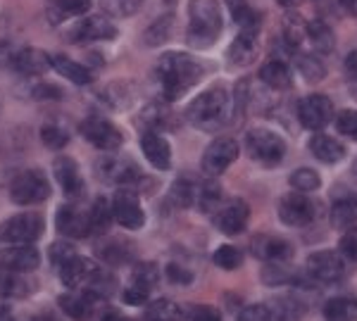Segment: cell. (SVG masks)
<instances>
[{
  "label": "cell",
  "instance_id": "1",
  "mask_svg": "<svg viewBox=\"0 0 357 321\" xmlns=\"http://www.w3.org/2000/svg\"><path fill=\"white\" fill-rule=\"evenodd\" d=\"M203 79V65L183 53H167L158 62V81L167 100H178Z\"/></svg>",
  "mask_w": 357,
  "mask_h": 321
},
{
  "label": "cell",
  "instance_id": "2",
  "mask_svg": "<svg viewBox=\"0 0 357 321\" xmlns=\"http://www.w3.org/2000/svg\"><path fill=\"white\" fill-rule=\"evenodd\" d=\"M229 114H231V100L224 88H207L200 93L186 110V117L195 129L203 131H217L220 126L227 124Z\"/></svg>",
  "mask_w": 357,
  "mask_h": 321
},
{
  "label": "cell",
  "instance_id": "3",
  "mask_svg": "<svg viewBox=\"0 0 357 321\" xmlns=\"http://www.w3.org/2000/svg\"><path fill=\"white\" fill-rule=\"evenodd\" d=\"M222 31V10L217 0L188 3V43L193 48H210Z\"/></svg>",
  "mask_w": 357,
  "mask_h": 321
},
{
  "label": "cell",
  "instance_id": "4",
  "mask_svg": "<svg viewBox=\"0 0 357 321\" xmlns=\"http://www.w3.org/2000/svg\"><path fill=\"white\" fill-rule=\"evenodd\" d=\"M248 152L250 157L255 159L257 164L262 167H274L284 159L286 155V143L281 139L279 134L269 129H252L248 131V139H245Z\"/></svg>",
  "mask_w": 357,
  "mask_h": 321
},
{
  "label": "cell",
  "instance_id": "5",
  "mask_svg": "<svg viewBox=\"0 0 357 321\" xmlns=\"http://www.w3.org/2000/svg\"><path fill=\"white\" fill-rule=\"evenodd\" d=\"M48 196H50V183L45 179L43 171L38 169L22 171L10 183V198L17 205H36L48 200Z\"/></svg>",
  "mask_w": 357,
  "mask_h": 321
},
{
  "label": "cell",
  "instance_id": "6",
  "mask_svg": "<svg viewBox=\"0 0 357 321\" xmlns=\"http://www.w3.org/2000/svg\"><path fill=\"white\" fill-rule=\"evenodd\" d=\"M43 233V219L41 214H17L10 217L8 221L0 224V240L10 245H31L33 240H38V236Z\"/></svg>",
  "mask_w": 357,
  "mask_h": 321
},
{
  "label": "cell",
  "instance_id": "7",
  "mask_svg": "<svg viewBox=\"0 0 357 321\" xmlns=\"http://www.w3.org/2000/svg\"><path fill=\"white\" fill-rule=\"evenodd\" d=\"M298 119L305 129L319 131L333 119V102L326 95L312 93L298 102Z\"/></svg>",
  "mask_w": 357,
  "mask_h": 321
},
{
  "label": "cell",
  "instance_id": "8",
  "mask_svg": "<svg viewBox=\"0 0 357 321\" xmlns=\"http://www.w3.org/2000/svg\"><path fill=\"white\" fill-rule=\"evenodd\" d=\"M317 217V208L310 198H305L303 193H289V196L281 198L279 203V219L286 226L303 228L307 224H312Z\"/></svg>",
  "mask_w": 357,
  "mask_h": 321
},
{
  "label": "cell",
  "instance_id": "9",
  "mask_svg": "<svg viewBox=\"0 0 357 321\" xmlns=\"http://www.w3.org/2000/svg\"><path fill=\"white\" fill-rule=\"evenodd\" d=\"M82 134L91 146H96L98 150H107V152L117 150L124 141V136L119 134L117 126H114L112 122H107V119H102V117L86 119V122L82 124Z\"/></svg>",
  "mask_w": 357,
  "mask_h": 321
},
{
  "label": "cell",
  "instance_id": "10",
  "mask_svg": "<svg viewBox=\"0 0 357 321\" xmlns=\"http://www.w3.org/2000/svg\"><path fill=\"white\" fill-rule=\"evenodd\" d=\"M112 210H114V219L122 224L129 231H138L146 224V212H143L141 203H138V196L129 188H122V191L114 193L112 198Z\"/></svg>",
  "mask_w": 357,
  "mask_h": 321
},
{
  "label": "cell",
  "instance_id": "11",
  "mask_svg": "<svg viewBox=\"0 0 357 321\" xmlns=\"http://www.w3.org/2000/svg\"><path fill=\"white\" fill-rule=\"evenodd\" d=\"M238 157V143L234 139H217L215 143L207 146V150L203 155V169L210 176H220L224 174Z\"/></svg>",
  "mask_w": 357,
  "mask_h": 321
},
{
  "label": "cell",
  "instance_id": "12",
  "mask_svg": "<svg viewBox=\"0 0 357 321\" xmlns=\"http://www.w3.org/2000/svg\"><path fill=\"white\" fill-rule=\"evenodd\" d=\"M307 274H310V279L319 281V283H336V281L343 279L345 265L336 252L321 250L307 257Z\"/></svg>",
  "mask_w": 357,
  "mask_h": 321
},
{
  "label": "cell",
  "instance_id": "13",
  "mask_svg": "<svg viewBox=\"0 0 357 321\" xmlns=\"http://www.w3.org/2000/svg\"><path fill=\"white\" fill-rule=\"evenodd\" d=\"M248 219H250V208L245 205V200H229V203L220 205V210L215 212V226L227 236H238L245 231Z\"/></svg>",
  "mask_w": 357,
  "mask_h": 321
},
{
  "label": "cell",
  "instance_id": "14",
  "mask_svg": "<svg viewBox=\"0 0 357 321\" xmlns=\"http://www.w3.org/2000/svg\"><path fill=\"white\" fill-rule=\"evenodd\" d=\"M117 36V29L107 17H86L79 24L72 26L69 41L74 43H91V41H112Z\"/></svg>",
  "mask_w": 357,
  "mask_h": 321
},
{
  "label": "cell",
  "instance_id": "15",
  "mask_svg": "<svg viewBox=\"0 0 357 321\" xmlns=\"http://www.w3.org/2000/svg\"><path fill=\"white\" fill-rule=\"evenodd\" d=\"M55 226H57V231L67 238H84L91 233V217H89V212L74 208V205H62V208L57 210Z\"/></svg>",
  "mask_w": 357,
  "mask_h": 321
},
{
  "label": "cell",
  "instance_id": "16",
  "mask_svg": "<svg viewBox=\"0 0 357 321\" xmlns=\"http://www.w3.org/2000/svg\"><path fill=\"white\" fill-rule=\"evenodd\" d=\"M38 265H41V255L33 245H13V248H5L0 252V267L8 272L26 274L33 272Z\"/></svg>",
  "mask_w": 357,
  "mask_h": 321
},
{
  "label": "cell",
  "instance_id": "17",
  "mask_svg": "<svg viewBox=\"0 0 357 321\" xmlns=\"http://www.w3.org/2000/svg\"><path fill=\"white\" fill-rule=\"evenodd\" d=\"M55 179L62 186L65 196L69 198H79L84 193V179H82V171H79V164L74 162L72 157H57L55 164Z\"/></svg>",
  "mask_w": 357,
  "mask_h": 321
},
{
  "label": "cell",
  "instance_id": "18",
  "mask_svg": "<svg viewBox=\"0 0 357 321\" xmlns=\"http://www.w3.org/2000/svg\"><path fill=\"white\" fill-rule=\"evenodd\" d=\"M10 65H13L15 72L24 74V77H36V74H43L50 65V55L41 53L36 48H22L13 53L10 57Z\"/></svg>",
  "mask_w": 357,
  "mask_h": 321
},
{
  "label": "cell",
  "instance_id": "19",
  "mask_svg": "<svg viewBox=\"0 0 357 321\" xmlns=\"http://www.w3.org/2000/svg\"><path fill=\"white\" fill-rule=\"evenodd\" d=\"M141 150L146 155V159L153 164L155 169H169L172 167V150L169 143H167L162 136L155 134V131H146L141 136Z\"/></svg>",
  "mask_w": 357,
  "mask_h": 321
},
{
  "label": "cell",
  "instance_id": "20",
  "mask_svg": "<svg viewBox=\"0 0 357 321\" xmlns=\"http://www.w3.org/2000/svg\"><path fill=\"white\" fill-rule=\"evenodd\" d=\"M96 272H98V267L93 265V262L86 260V257H79V255H74L67 265L60 267L62 283H65L67 288H79V285H84L86 288V283L96 276Z\"/></svg>",
  "mask_w": 357,
  "mask_h": 321
},
{
  "label": "cell",
  "instance_id": "21",
  "mask_svg": "<svg viewBox=\"0 0 357 321\" xmlns=\"http://www.w3.org/2000/svg\"><path fill=\"white\" fill-rule=\"evenodd\" d=\"M252 252L264 262H286L293 257V245L284 238L276 236H260L252 240Z\"/></svg>",
  "mask_w": 357,
  "mask_h": 321
},
{
  "label": "cell",
  "instance_id": "22",
  "mask_svg": "<svg viewBox=\"0 0 357 321\" xmlns=\"http://www.w3.org/2000/svg\"><path fill=\"white\" fill-rule=\"evenodd\" d=\"M255 55H257V31L241 29L238 38L229 48V62L234 67H248L255 62Z\"/></svg>",
  "mask_w": 357,
  "mask_h": 321
},
{
  "label": "cell",
  "instance_id": "23",
  "mask_svg": "<svg viewBox=\"0 0 357 321\" xmlns=\"http://www.w3.org/2000/svg\"><path fill=\"white\" fill-rule=\"evenodd\" d=\"M50 65H53V70H57L62 77L69 79V81L77 84V86H86V84L93 81V74H91V70H86V67L79 65V62L69 60L67 55H60V53L50 55Z\"/></svg>",
  "mask_w": 357,
  "mask_h": 321
},
{
  "label": "cell",
  "instance_id": "24",
  "mask_svg": "<svg viewBox=\"0 0 357 321\" xmlns=\"http://www.w3.org/2000/svg\"><path fill=\"white\" fill-rule=\"evenodd\" d=\"M310 152L326 164L341 162V159L345 157V148L341 146V143H338L336 139H331V136H324V134L312 136V141H310Z\"/></svg>",
  "mask_w": 357,
  "mask_h": 321
},
{
  "label": "cell",
  "instance_id": "25",
  "mask_svg": "<svg viewBox=\"0 0 357 321\" xmlns=\"http://www.w3.org/2000/svg\"><path fill=\"white\" fill-rule=\"evenodd\" d=\"M93 300L96 297L91 293H86V295L67 293L60 297V307L67 317H72L77 321H86V319H91V314H93Z\"/></svg>",
  "mask_w": 357,
  "mask_h": 321
},
{
  "label": "cell",
  "instance_id": "26",
  "mask_svg": "<svg viewBox=\"0 0 357 321\" xmlns=\"http://www.w3.org/2000/svg\"><path fill=\"white\" fill-rule=\"evenodd\" d=\"M260 79L274 91H286V88H291V84H293L291 70L281 60H269L267 65H262Z\"/></svg>",
  "mask_w": 357,
  "mask_h": 321
},
{
  "label": "cell",
  "instance_id": "27",
  "mask_svg": "<svg viewBox=\"0 0 357 321\" xmlns=\"http://www.w3.org/2000/svg\"><path fill=\"white\" fill-rule=\"evenodd\" d=\"M357 224V198H341L331 208V226L333 228H353Z\"/></svg>",
  "mask_w": 357,
  "mask_h": 321
},
{
  "label": "cell",
  "instance_id": "28",
  "mask_svg": "<svg viewBox=\"0 0 357 321\" xmlns=\"http://www.w3.org/2000/svg\"><path fill=\"white\" fill-rule=\"evenodd\" d=\"M324 317L329 321H357V300L348 295L331 297L324 305Z\"/></svg>",
  "mask_w": 357,
  "mask_h": 321
},
{
  "label": "cell",
  "instance_id": "29",
  "mask_svg": "<svg viewBox=\"0 0 357 321\" xmlns=\"http://www.w3.org/2000/svg\"><path fill=\"white\" fill-rule=\"evenodd\" d=\"M229 13H231L234 22L245 31H260V15L250 8L248 0H227Z\"/></svg>",
  "mask_w": 357,
  "mask_h": 321
},
{
  "label": "cell",
  "instance_id": "30",
  "mask_svg": "<svg viewBox=\"0 0 357 321\" xmlns=\"http://www.w3.org/2000/svg\"><path fill=\"white\" fill-rule=\"evenodd\" d=\"M307 38H310V43L314 45L317 53H331L333 45H336V38H333L331 26L321 19H314L307 24Z\"/></svg>",
  "mask_w": 357,
  "mask_h": 321
},
{
  "label": "cell",
  "instance_id": "31",
  "mask_svg": "<svg viewBox=\"0 0 357 321\" xmlns=\"http://www.w3.org/2000/svg\"><path fill=\"white\" fill-rule=\"evenodd\" d=\"M102 176H105L107 181H114V183H131L136 181L138 176V169L134 167L131 162H122V159H107V162H102Z\"/></svg>",
  "mask_w": 357,
  "mask_h": 321
},
{
  "label": "cell",
  "instance_id": "32",
  "mask_svg": "<svg viewBox=\"0 0 357 321\" xmlns=\"http://www.w3.org/2000/svg\"><path fill=\"white\" fill-rule=\"evenodd\" d=\"M272 321H301L305 314V305L298 297H279L272 305Z\"/></svg>",
  "mask_w": 357,
  "mask_h": 321
},
{
  "label": "cell",
  "instance_id": "33",
  "mask_svg": "<svg viewBox=\"0 0 357 321\" xmlns=\"http://www.w3.org/2000/svg\"><path fill=\"white\" fill-rule=\"evenodd\" d=\"M89 217H91V231H93V233H105L107 228H110L112 219H114L112 203H107L105 198H98L93 203V208L89 210Z\"/></svg>",
  "mask_w": 357,
  "mask_h": 321
},
{
  "label": "cell",
  "instance_id": "34",
  "mask_svg": "<svg viewBox=\"0 0 357 321\" xmlns=\"http://www.w3.org/2000/svg\"><path fill=\"white\" fill-rule=\"evenodd\" d=\"M222 205V188L215 181H200L198 186V200H195V208L200 212H217Z\"/></svg>",
  "mask_w": 357,
  "mask_h": 321
},
{
  "label": "cell",
  "instance_id": "35",
  "mask_svg": "<svg viewBox=\"0 0 357 321\" xmlns=\"http://www.w3.org/2000/svg\"><path fill=\"white\" fill-rule=\"evenodd\" d=\"M198 186L200 183H195L188 176L176 179L174 186H172V200H174L178 208H191V205H195V200H198Z\"/></svg>",
  "mask_w": 357,
  "mask_h": 321
},
{
  "label": "cell",
  "instance_id": "36",
  "mask_svg": "<svg viewBox=\"0 0 357 321\" xmlns=\"http://www.w3.org/2000/svg\"><path fill=\"white\" fill-rule=\"evenodd\" d=\"M91 10V0H55V5L50 8L53 22H60L65 17H79L86 15Z\"/></svg>",
  "mask_w": 357,
  "mask_h": 321
},
{
  "label": "cell",
  "instance_id": "37",
  "mask_svg": "<svg viewBox=\"0 0 357 321\" xmlns=\"http://www.w3.org/2000/svg\"><path fill=\"white\" fill-rule=\"evenodd\" d=\"M303 36H307V24L301 19V15H286L284 19V43L291 50H296L301 45Z\"/></svg>",
  "mask_w": 357,
  "mask_h": 321
},
{
  "label": "cell",
  "instance_id": "38",
  "mask_svg": "<svg viewBox=\"0 0 357 321\" xmlns=\"http://www.w3.org/2000/svg\"><path fill=\"white\" fill-rule=\"evenodd\" d=\"M148 321H178L181 319V307L172 300H155L146 312Z\"/></svg>",
  "mask_w": 357,
  "mask_h": 321
},
{
  "label": "cell",
  "instance_id": "39",
  "mask_svg": "<svg viewBox=\"0 0 357 321\" xmlns=\"http://www.w3.org/2000/svg\"><path fill=\"white\" fill-rule=\"evenodd\" d=\"M291 186L296 188L298 193H312L317 191V188L321 186V179H319V174H317L314 169H307V167H303V169H296L291 174Z\"/></svg>",
  "mask_w": 357,
  "mask_h": 321
},
{
  "label": "cell",
  "instance_id": "40",
  "mask_svg": "<svg viewBox=\"0 0 357 321\" xmlns=\"http://www.w3.org/2000/svg\"><path fill=\"white\" fill-rule=\"evenodd\" d=\"M100 255H102V260L110 262V265H124V262H129L131 257H134V250H131L129 243L112 240V243H107L105 248H100Z\"/></svg>",
  "mask_w": 357,
  "mask_h": 321
},
{
  "label": "cell",
  "instance_id": "41",
  "mask_svg": "<svg viewBox=\"0 0 357 321\" xmlns=\"http://www.w3.org/2000/svg\"><path fill=\"white\" fill-rule=\"evenodd\" d=\"M134 281L131 283L138 285V288H146L148 293L155 288V283H158V279H160V269L151 265V262H146V265H138L134 269V276H131Z\"/></svg>",
  "mask_w": 357,
  "mask_h": 321
},
{
  "label": "cell",
  "instance_id": "42",
  "mask_svg": "<svg viewBox=\"0 0 357 321\" xmlns=\"http://www.w3.org/2000/svg\"><path fill=\"white\" fill-rule=\"evenodd\" d=\"M41 141L50 150H60V148H65L69 143V134L60 124H45L41 129Z\"/></svg>",
  "mask_w": 357,
  "mask_h": 321
},
{
  "label": "cell",
  "instance_id": "43",
  "mask_svg": "<svg viewBox=\"0 0 357 321\" xmlns=\"http://www.w3.org/2000/svg\"><path fill=\"white\" fill-rule=\"evenodd\" d=\"M26 290H29V285L22 279H17L15 272H8V269L0 272V295L22 297V295H26Z\"/></svg>",
  "mask_w": 357,
  "mask_h": 321
},
{
  "label": "cell",
  "instance_id": "44",
  "mask_svg": "<svg viewBox=\"0 0 357 321\" xmlns=\"http://www.w3.org/2000/svg\"><path fill=\"white\" fill-rule=\"evenodd\" d=\"M298 70H301V74L307 81H321L324 79V65H321V60L319 57H314V55H301L298 57Z\"/></svg>",
  "mask_w": 357,
  "mask_h": 321
},
{
  "label": "cell",
  "instance_id": "45",
  "mask_svg": "<svg viewBox=\"0 0 357 321\" xmlns=\"http://www.w3.org/2000/svg\"><path fill=\"white\" fill-rule=\"evenodd\" d=\"M215 265L231 272V269H238L243 265V255H241V250L234 248V245H222V248L215 252Z\"/></svg>",
  "mask_w": 357,
  "mask_h": 321
},
{
  "label": "cell",
  "instance_id": "46",
  "mask_svg": "<svg viewBox=\"0 0 357 321\" xmlns=\"http://www.w3.org/2000/svg\"><path fill=\"white\" fill-rule=\"evenodd\" d=\"M143 0H102V8L114 17H131L141 10Z\"/></svg>",
  "mask_w": 357,
  "mask_h": 321
},
{
  "label": "cell",
  "instance_id": "47",
  "mask_svg": "<svg viewBox=\"0 0 357 321\" xmlns=\"http://www.w3.org/2000/svg\"><path fill=\"white\" fill-rule=\"evenodd\" d=\"M264 283L267 285H281V283H289L293 274L286 272L284 269V262H269V267L264 269Z\"/></svg>",
  "mask_w": 357,
  "mask_h": 321
},
{
  "label": "cell",
  "instance_id": "48",
  "mask_svg": "<svg viewBox=\"0 0 357 321\" xmlns=\"http://www.w3.org/2000/svg\"><path fill=\"white\" fill-rule=\"evenodd\" d=\"M169 26H172V19L169 17H162V19L155 22V26H151L146 31V43L148 45H160L162 41L169 38Z\"/></svg>",
  "mask_w": 357,
  "mask_h": 321
},
{
  "label": "cell",
  "instance_id": "49",
  "mask_svg": "<svg viewBox=\"0 0 357 321\" xmlns=\"http://www.w3.org/2000/svg\"><path fill=\"white\" fill-rule=\"evenodd\" d=\"M336 126H338V131H341L343 136L357 141V112L355 110H343L341 114H338Z\"/></svg>",
  "mask_w": 357,
  "mask_h": 321
},
{
  "label": "cell",
  "instance_id": "50",
  "mask_svg": "<svg viewBox=\"0 0 357 321\" xmlns=\"http://www.w3.org/2000/svg\"><path fill=\"white\" fill-rule=\"evenodd\" d=\"M238 321H272L267 305H248L238 312Z\"/></svg>",
  "mask_w": 357,
  "mask_h": 321
},
{
  "label": "cell",
  "instance_id": "51",
  "mask_svg": "<svg viewBox=\"0 0 357 321\" xmlns=\"http://www.w3.org/2000/svg\"><path fill=\"white\" fill-rule=\"evenodd\" d=\"M74 255H77V252H74L72 245L65 243V240H60V243L50 245V260H53V265H57V267L67 265V262L72 260Z\"/></svg>",
  "mask_w": 357,
  "mask_h": 321
},
{
  "label": "cell",
  "instance_id": "52",
  "mask_svg": "<svg viewBox=\"0 0 357 321\" xmlns=\"http://www.w3.org/2000/svg\"><path fill=\"white\" fill-rule=\"evenodd\" d=\"M341 252L348 260L357 262V228H348L345 236L341 238Z\"/></svg>",
  "mask_w": 357,
  "mask_h": 321
},
{
  "label": "cell",
  "instance_id": "53",
  "mask_svg": "<svg viewBox=\"0 0 357 321\" xmlns=\"http://www.w3.org/2000/svg\"><path fill=\"white\" fill-rule=\"evenodd\" d=\"M148 295H151V293H148L146 288H138V285L131 283L129 288L124 290V297H122V300L126 302V305L138 307V305H146V302H148Z\"/></svg>",
  "mask_w": 357,
  "mask_h": 321
},
{
  "label": "cell",
  "instance_id": "54",
  "mask_svg": "<svg viewBox=\"0 0 357 321\" xmlns=\"http://www.w3.org/2000/svg\"><path fill=\"white\" fill-rule=\"evenodd\" d=\"M191 321H222V314H220V309H215V307L200 305L191 312Z\"/></svg>",
  "mask_w": 357,
  "mask_h": 321
},
{
  "label": "cell",
  "instance_id": "55",
  "mask_svg": "<svg viewBox=\"0 0 357 321\" xmlns=\"http://www.w3.org/2000/svg\"><path fill=\"white\" fill-rule=\"evenodd\" d=\"M167 279L172 281V283H191V279H193V274L188 272V269H183V267H178V265H169L167 267Z\"/></svg>",
  "mask_w": 357,
  "mask_h": 321
},
{
  "label": "cell",
  "instance_id": "56",
  "mask_svg": "<svg viewBox=\"0 0 357 321\" xmlns=\"http://www.w3.org/2000/svg\"><path fill=\"white\" fill-rule=\"evenodd\" d=\"M33 93H36V98H60V88H57V86H50V84L36 86Z\"/></svg>",
  "mask_w": 357,
  "mask_h": 321
},
{
  "label": "cell",
  "instance_id": "57",
  "mask_svg": "<svg viewBox=\"0 0 357 321\" xmlns=\"http://www.w3.org/2000/svg\"><path fill=\"white\" fill-rule=\"evenodd\" d=\"M345 72H348L350 77L357 81V50H353V53L345 57Z\"/></svg>",
  "mask_w": 357,
  "mask_h": 321
},
{
  "label": "cell",
  "instance_id": "58",
  "mask_svg": "<svg viewBox=\"0 0 357 321\" xmlns=\"http://www.w3.org/2000/svg\"><path fill=\"white\" fill-rule=\"evenodd\" d=\"M102 321H129V319H124L117 309H107V312L102 314Z\"/></svg>",
  "mask_w": 357,
  "mask_h": 321
},
{
  "label": "cell",
  "instance_id": "59",
  "mask_svg": "<svg viewBox=\"0 0 357 321\" xmlns=\"http://www.w3.org/2000/svg\"><path fill=\"white\" fill-rule=\"evenodd\" d=\"M0 321H13V314H10L8 307L0 305Z\"/></svg>",
  "mask_w": 357,
  "mask_h": 321
},
{
  "label": "cell",
  "instance_id": "60",
  "mask_svg": "<svg viewBox=\"0 0 357 321\" xmlns=\"http://www.w3.org/2000/svg\"><path fill=\"white\" fill-rule=\"evenodd\" d=\"M33 321H60V319L55 314H38V317H33Z\"/></svg>",
  "mask_w": 357,
  "mask_h": 321
},
{
  "label": "cell",
  "instance_id": "61",
  "mask_svg": "<svg viewBox=\"0 0 357 321\" xmlns=\"http://www.w3.org/2000/svg\"><path fill=\"white\" fill-rule=\"evenodd\" d=\"M281 5H284V8H296L298 3H301V0H279Z\"/></svg>",
  "mask_w": 357,
  "mask_h": 321
},
{
  "label": "cell",
  "instance_id": "62",
  "mask_svg": "<svg viewBox=\"0 0 357 321\" xmlns=\"http://www.w3.org/2000/svg\"><path fill=\"white\" fill-rule=\"evenodd\" d=\"M355 171H357V164H355Z\"/></svg>",
  "mask_w": 357,
  "mask_h": 321
}]
</instances>
